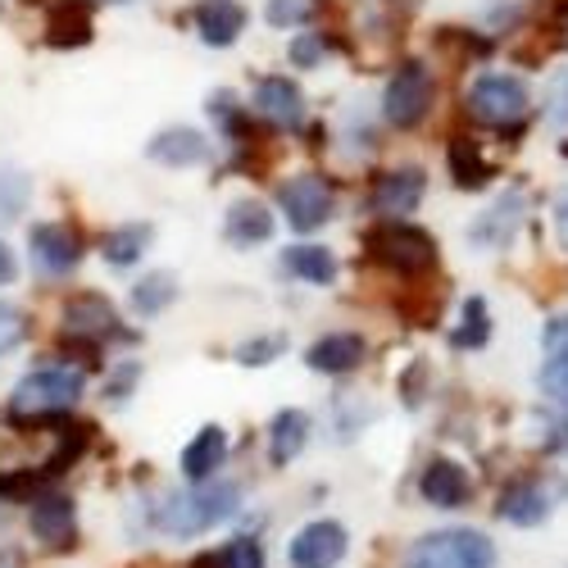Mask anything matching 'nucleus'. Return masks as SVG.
Returning a JSON list of instances; mask_svg holds the SVG:
<instances>
[{
  "label": "nucleus",
  "mask_w": 568,
  "mask_h": 568,
  "mask_svg": "<svg viewBox=\"0 0 568 568\" xmlns=\"http://www.w3.org/2000/svg\"><path fill=\"white\" fill-rule=\"evenodd\" d=\"M450 173L459 186H483L491 178V164L478 155L473 141H450Z\"/></svg>",
  "instance_id": "nucleus-29"
},
{
  "label": "nucleus",
  "mask_w": 568,
  "mask_h": 568,
  "mask_svg": "<svg viewBox=\"0 0 568 568\" xmlns=\"http://www.w3.org/2000/svg\"><path fill=\"white\" fill-rule=\"evenodd\" d=\"M282 268H287L292 277H301V282H314V287H327V282L337 277V260L323 246H287Z\"/></svg>",
  "instance_id": "nucleus-24"
},
{
  "label": "nucleus",
  "mask_w": 568,
  "mask_h": 568,
  "mask_svg": "<svg viewBox=\"0 0 568 568\" xmlns=\"http://www.w3.org/2000/svg\"><path fill=\"white\" fill-rule=\"evenodd\" d=\"M323 51H327L323 32H301V37L292 41V64H296V69H310V64L323 60Z\"/></svg>",
  "instance_id": "nucleus-36"
},
{
  "label": "nucleus",
  "mask_w": 568,
  "mask_h": 568,
  "mask_svg": "<svg viewBox=\"0 0 568 568\" xmlns=\"http://www.w3.org/2000/svg\"><path fill=\"white\" fill-rule=\"evenodd\" d=\"M14 273H19V264H14L10 246H6V242H0V282H14Z\"/></svg>",
  "instance_id": "nucleus-39"
},
{
  "label": "nucleus",
  "mask_w": 568,
  "mask_h": 568,
  "mask_svg": "<svg viewBox=\"0 0 568 568\" xmlns=\"http://www.w3.org/2000/svg\"><path fill=\"white\" fill-rule=\"evenodd\" d=\"M236 500H242L236 483H210V487L178 491L160 505V528L169 537H201L214 524H223V518H232Z\"/></svg>",
  "instance_id": "nucleus-1"
},
{
  "label": "nucleus",
  "mask_w": 568,
  "mask_h": 568,
  "mask_svg": "<svg viewBox=\"0 0 568 568\" xmlns=\"http://www.w3.org/2000/svg\"><path fill=\"white\" fill-rule=\"evenodd\" d=\"M468 119L473 123H483V128H514V123H524L528 114V87L524 78H514V73H483L478 82L468 87Z\"/></svg>",
  "instance_id": "nucleus-5"
},
{
  "label": "nucleus",
  "mask_w": 568,
  "mask_h": 568,
  "mask_svg": "<svg viewBox=\"0 0 568 568\" xmlns=\"http://www.w3.org/2000/svg\"><path fill=\"white\" fill-rule=\"evenodd\" d=\"M28 246H32V260L41 273H51V277H64L78 268L82 260V242H78V232H69L64 223H37L28 232Z\"/></svg>",
  "instance_id": "nucleus-10"
},
{
  "label": "nucleus",
  "mask_w": 568,
  "mask_h": 568,
  "mask_svg": "<svg viewBox=\"0 0 568 568\" xmlns=\"http://www.w3.org/2000/svg\"><path fill=\"white\" fill-rule=\"evenodd\" d=\"M405 568H496V546L473 528H442L414 541Z\"/></svg>",
  "instance_id": "nucleus-3"
},
{
  "label": "nucleus",
  "mask_w": 568,
  "mask_h": 568,
  "mask_svg": "<svg viewBox=\"0 0 568 568\" xmlns=\"http://www.w3.org/2000/svg\"><path fill=\"white\" fill-rule=\"evenodd\" d=\"M64 333L73 342H105V337H123L119 333V314L105 296L97 292H78L64 301Z\"/></svg>",
  "instance_id": "nucleus-9"
},
{
  "label": "nucleus",
  "mask_w": 568,
  "mask_h": 568,
  "mask_svg": "<svg viewBox=\"0 0 568 568\" xmlns=\"http://www.w3.org/2000/svg\"><path fill=\"white\" fill-rule=\"evenodd\" d=\"M277 205L296 232H314L333 219L337 192H333V182H323L318 173H301V178H287L277 186Z\"/></svg>",
  "instance_id": "nucleus-7"
},
{
  "label": "nucleus",
  "mask_w": 568,
  "mask_h": 568,
  "mask_svg": "<svg viewBox=\"0 0 568 568\" xmlns=\"http://www.w3.org/2000/svg\"><path fill=\"white\" fill-rule=\"evenodd\" d=\"M223 236H227L232 246H242V251L268 242V236H273V214H268V205H260V201H236V205L227 210Z\"/></svg>",
  "instance_id": "nucleus-18"
},
{
  "label": "nucleus",
  "mask_w": 568,
  "mask_h": 568,
  "mask_svg": "<svg viewBox=\"0 0 568 568\" xmlns=\"http://www.w3.org/2000/svg\"><path fill=\"white\" fill-rule=\"evenodd\" d=\"M45 41L51 45H87L91 41V14L87 6H78V0H64V6L51 14V23H45Z\"/></svg>",
  "instance_id": "nucleus-25"
},
{
  "label": "nucleus",
  "mask_w": 568,
  "mask_h": 568,
  "mask_svg": "<svg viewBox=\"0 0 568 568\" xmlns=\"http://www.w3.org/2000/svg\"><path fill=\"white\" fill-rule=\"evenodd\" d=\"M282 351H287V337H255L246 346H236V364L260 368V364H273Z\"/></svg>",
  "instance_id": "nucleus-33"
},
{
  "label": "nucleus",
  "mask_w": 568,
  "mask_h": 568,
  "mask_svg": "<svg viewBox=\"0 0 568 568\" xmlns=\"http://www.w3.org/2000/svg\"><path fill=\"white\" fill-rule=\"evenodd\" d=\"M192 19H196V32L205 45H232L246 28V10L236 6V0H201Z\"/></svg>",
  "instance_id": "nucleus-16"
},
{
  "label": "nucleus",
  "mask_w": 568,
  "mask_h": 568,
  "mask_svg": "<svg viewBox=\"0 0 568 568\" xmlns=\"http://www.w3.org/2000/svg\"><path fill=\"white\" fill-rule=\"evenodd\" d=\"M500 518H505V524H514V528H537V524H546V518H550V500H546L541 487L518 483V487H509L500 496Z\"/></svg>",
  "instance_id": "nucleus-21"
},
{
  "label": "nucleus",
  "mask_w": 568,
  "mask_h": 568,
  "mask_svg": "<svg viewBox=\"0 0 568 568\" xmlns=\"http://www.w3.org/2000/svg\"><path fill=\"white\" fill-rule=\"evenodd\" d=\"M423 186H428V178H423V169L405 164V169H387L373 178V214H383V223H405V214L418 210L423 201Z\"/></svg>",
  "instance_id": "nucleus-8"
},
{
  "label": "nucleus",
  "mask_w": 568,
  "mask_h": 568,
  "mask_svg": "<svg viewBox=\"0 0 568 568\" xmlns=\"http://www.w3.org/2000/svg\"><path fill=\"white\" fill-rule=\"evenodd\" d=\"M541 119L555 132H568V69H555L546 82V101H541Z\"/></svg>",
  "instance_id": "nucleus-30"
},
{
  "label": "nucleus",
  "mask_w": 568,
  "mask_h": 568,
  "mask_svg": "<svg viewBox=\"0 0 568 568\" xmlns=\"http://www.w3.org/2000/svg\"><path fill=\"white\" fill-rule=\"evenodd\" d=\"M32 201V178L23 169H10V164H0V227L14 223Z\"/></svg>",
  "instance_id": "nucleus-28"
},
{
  "label": "nucleus",
  "mask_w": 568,
  "mask_h": 568,
  "mask_svg": "<svg viewBox=\"0 0 568 568\" xmlns=\"http://www.w3.org/2000/svg\"><path fill=\"white\" fill-rule=\"evenodd\" d=\"M178 301V277L173 273H164V268H155V273H146L132 287V305H136V314H160V310H169Z\"/></svg>",
  "instance_id": "nucleus-26"
},
{
  "label": "nucleus",
  "mask_w": 568,
  "mask_h": 568,
  "mask_svg": "<svg viewBox=\"0 0 568 568\" xmlns=\"http://www.w3.org/2000/svg\"><path fill=\"white\" fill-rule=\"evenodd\" d=\"M541 392H546L559 409H568V355H555V359L541 368Z\"/></svg>",
  "instance_id": "nucleus-35"
},
{
  "label": "nucleus",
  "mask_w": 568,
  "mask_h": 568,
  "mask_svg": "<svg viewBox=\"0 0 568 568\" xmlns=\"http://www.w3.org/2000/svg\"><path fill=\"white\" fill-rule=\"evenodd\" d=\"M82 387H87V377H82V368H37V373H28L23 383L14 387V396H10V414L14 418H45V414H64L78 396H82Z\"/></svg>",
  "instance_id": "nucleus-4"
},
{
  "label": "nucleus",
  "mask_w": 568,
  "mask_h": 568,
  "mask_svg": "<svg viewBox=\"0 0 568 568\" xmlns=\"http://www.w3.org/2000/svg\"><path fill=\"white\" fill-rule=\"evenodd\" d=\"M255 114H264L273 128H301L305 123V97H301V87L292 82V78H282V73H273V78H260V87H255Z\"/></svg>",
  "instance_id": "nucleus-13"
},
{
  "label": "nucleus",
  "mask_w": 568,
  "mask_h": 568,
  "mask_svg": "<svg viewBox=\"0 0 568 568\" xmlns=\"http://www.w3.org/2000/svg\"><path fill=\"white\" fill-rule=\"evenodd\" d=\"M487 337H491V314H487V301L483 296H468L464 301V310H459V327H455V346L459 351H478V346H487Z\"/></svg>",
  "instance_id": "nucleus-27"
},
{
  "label": "nucleus",
  "mask_w": 568,
  "mask_h": 568,
  "mask_svg": "<svg viewBox=\"0 0 568 568\" xmlns=\"http://www.w3.org/2000/svg\"><path fill=\"white\" fill-rule=\"evenodd\" d=\"M146 155L155 164H169V169H186V164H201L210 160V141L196 132V128H164L151 136Z\"/></svg>",
  "instance_id": "nucleus-15"
},
{
  "label": "nucleus",
  "mask_w": 568,
  "mask_h": 568,
  "mask_svg": "<svg viewBox=\"0 0 568 568\" xmlns=\"http://www.w3.org/2000/svg\"><path fill=\"white\" fill-rule=\"evenodd\" d=\"M518 223H524V192H505L487 214L473 219L468 242H473V246H483V251H505V246L514 242Z\"/></svg>",
  "instance_id": "nucleus-12"
},
{
  "label": "nucleus",
  "mask_w": 568,
  "mask_h": 568,
  "mask_svg": "<svg viewBox=\"0 0 568 568\" xmlns=\"http://www.w3.org/2000/svg\"><path fill=\"white\" fill-rule=\"evenodd\" d=\"M310 442V414L305 409H282L273 418V428H268V459L282 468V464H292Z\"/></svg>",
  "instance_id": "nucleus-20"
},
{
  "label": "nucleus",
  "mask_w": 568,
  "mask_h": 568,
  "mask_svg": "<svg viewBox=\"0 0 568 568\" xmlns=\"http://www.w3.org/2000/svg\"><path fill=\"white\" fill-rule=\"evenodd\" d=\"M318 14V0H268L264 6V19L273 28H301Z\"/></svg>",
  "instance_id": "nucleus-31"
},
{
  "label": "nucleus",
  "mask_w": 568,
  "mask_h": 568,
  "mask_svg": "<svg viewBox=\"0 0 568 568\" xmlns=\"http://www.w3.org/2000/svg\"><path fill=\"white\" fill-rule=\"evenodd\" d=\"M364 246H368V255L383 268L405 273V277L437 268V242L423 227H414V223H377L364 236Z\"/></svg>",
  "instance_id": "nucleus-2"
},
{
  "label": "nucleus",
  "mask_w": 568,
  "mask_h": 568,
  "mask_svg": "<svg viewBox=\"0 0 568 568\" xmlns=\"http://www.w3.org/2000/svg\"><path fill=\"white\" fill-rule=\"evenodd\" d=\"M151 236H155L151 223H123V227H110V232L101 236V255H105L114 268H128V264L141 260V251L151 246Z\"/></svg>",
  "instance_id": "nucleus-23"
},
{
  "label": "nucleus",
  "mask_w": 568,
  "mask_h": 568,
  "mask_svg": "<svg viewBox=\"0 0 568 568\" xmlns=\"http://www.w3.org/2000/svg\"><path fill=\"white\" fill-rule=\"evenodd\" d=\"M23 337H28V314H23L19 305L0 301V355H10Z\"/></svg>",
  "instance_id": "nucleus-34"
},
{
  "label": "nucleus",
  "mask_w": 568,
  "mask_h": 568,
  "mask_svg": "<svg viewBox=\"0 0 568 568\" xmlns=\"http://www.w3.org/2000/svg\"><path fill=\"white\" fill-rule=\"evenodd\" d=\"M433 69L423 64V60H405L396 73H392V82H387V91H383V114H387V123L392 128H418L423 119H428V110H433Z\"/></svg>",
  "instance_id": "nucleus-6"
},
{
  "label": "nucleus",
  "mask_w": 568,
  "mask_h": 568,
  "mask_svg": "<svg viewBox=\"0 0 568 568\" xmlns=\"http://www.w3.org/2000/svg\"><path fill=\"white\" fill-rule=\"evenodd\" d=\"M223 459H227V433L219 428V423H210V428H201V433L192 437V446L182 450V473H186V483H205Z\"/></svg>",
  "instance_id": "nucleus-19"
},
{
  "label": "nucleus",
  "mask_w": 568,
  "mask_h": 568,
  "mask_svg": "<svg viewBox=\"0 0 568 568\" xmlns=\"http://www.w3.org/2000/svg\"><path fill=\"white\" fill-rule=\"evenodd\" d=\"M555 236H559V246L568 251V186L555 196Z\"/></svg>",
  "instance_id": "nucleus-38"
},
{
  "label": "nucleus",
  "mask_w": 568,
  "mask_h": 568,
  "mask_svg": "<svg viewBox=\"0 0 568 568\" xmlns=\"http://www.w3.org/2000/svg\"><path fill=\"white\" fill-rule=\"evenodd\" d=\"M32 532L51 546H64L73 537V500L69 496H41L32 500Z\"/></svg>",
  "instance_id": "nucleus-22"
},
{
  "label": "nucleus",
  "mask_w": 568,
  "mask_h": 568,
  "mask_svg": "<svg viewBox=\"0 0 568 568\" xmlns=\"http://www.w3.org/2000/svg\"><path fill=\"white\" fill-rule=\"evenodd\" d=\"M418 491H423V500L437 505V509H459V505L468 500L473 483H468V473H464L455 459H433L428 468H423Z\"/></svg>",
  "instance_id": "nucleus-14"
},
{
  "label": "nucleus",
  "mask_w": 568,
  "mask_h": 568,
  "mask_svg": "<svg viewBox=\"0 0 568 568\" xmlns=\"http://www.w3.org/2000/svg\"><path fill=\"white\" fill-rule=\"evenodd\" d=\"M541 342H546V351H550V355H568V314H559V318H550V323H546Z\"/></svg>",
  "instance_id": "nucleus-37"
},
{
  "label": "nucleus",
  "mask_w": 568,
  "mask_h": 568,
  "mask_svg": "<svg viewBox=\"0 0 568 568\" xmlns=\"http://www.w3.org/2000/svg\"><path fill=\"white\" fill-rule=\"evenodd\" d=\"M342 555H346V528L327 524V518L301 528L296 541H292V564L296 568H337Z\"/></svg>",
  "instance_id": "nucleus-11"
},
{
  "label": "nucleus",
  "mask_w": 568,
  "mask_h": 568,
  "mask_svg": "<svg viewBox=\"0 0 568 568\" xmlns=\"http://www.w3.org/2000/svg\"><path fill=\"white\" fill-rule=\"evenodd\" d=\"M305 364H310L314 373H351V368L364 364V337H355V333H333V337H323V342L310 346Z\"/></svg>",
  "instance_id": "nucleus-17"
},
{
  "label": "nucleus",
  "mask_w": 568,
  "mask_h": 568,
  "mask_svg": "<svg viewBox=\"0 0 568 568\" xmlns=\"http://www.w3.org/2000/svg\"><path fill=\"white\" fill-rule=\"evenodd\" d=\"M219 568H264V550L251 537H236L219 550Z\"/></svg>",
  "instance_id": "nucleus-32"
}]
</instances>
